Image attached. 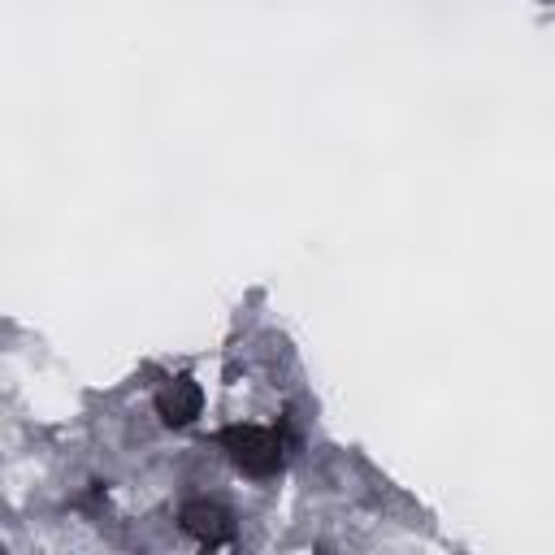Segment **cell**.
<instances>
[{
    "label": "cell",
    "mask_w": 555,
    "mask_h": 555,
    "mask_svg": "<svg viewBox=\"0 0 555 555\" xmlns=\"http://www.w3.org/2000/svg\"><path fill=\"white\" fill-rule=\"evenodd\" d=\"M182 529H186L195 542H204V546H221V542L234 538L230 512H225L221 503H208V499H195V503L182 507Z\"/></svg>",
    "instance_id": "2"
},
{
    "label": "cell",
    "mask_w": 555,
    "mask_h": 555,
    "mask_svg": "<svg viewBox=\"0 0 555 555\" xmlns=\"http://www.w3.org/2000/svg\"><path fill=\"white\" fill-rule=\"evenodd\" d=\"M217 442L234 460V468H243L251 477H269L282 468V438L264 425H230L217 434Z\"/></svg>",
    "instance_id": "1"
},
{
    "label": "cell",
    "mask_w": 555,
    "mask_h": 555,
    "mask_svg": "<svg viewBox=\"0 0 555 555\" xmlns=\"http://www.w3.org/2000/svg\"><path fill=\"white\" fill-rule=\"evenodd\" d=\"M204 408V390L191 382V377H173L160 395H156V412L165 425H191Z\"/></svg>",
    "instance_id": "3"
}]
</instances>
